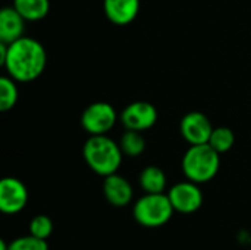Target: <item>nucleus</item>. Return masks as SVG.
<instances>
[{"label":"nucleus","instance_id":"nucleus-17","mask_svg":"<svg viewBox=\"0 0 251 250\" xmlns=\"http://www.w3.org/2000/svg\"><path fill=\"white\" fill-rule=\"evenodd\" d=\"M18 102V88L15 80L10 77L0 78V111H10Z\"/></svg>","mask_w":251,"mask_h":250},{"label":"nucleus","instance_id":"nucleus-10","mask_svg":"<svg viewBox=\"0 0 251 250\" xmlns=\"http://www.w3.org/2000/svg\"><path fill=\"white\" fill-rule=\"evenodd\" d=\"M103 194L112 206L124 208L129 205V202L132 200L134 192H132V186L129 184L126 178L118 174H112V175L104 177Z\"/></svg>","mask_w":251,"mask_h":250},{"label":"nucleus","instance_id":"nucleus-19","mask_svg":"<svg viewBox=\"0 0 251 250\" xmlns=\"http://www.w3.org/2000/svg\"><path fill=\"white\" fill-rule=\"evenodd\" d=\"M9 250H49V245L47 240L28 234L12 240L9 243Z\"/></svg>","mask_w":251,"mask_h":250},{"label":"nucleus","instance_id":"nucleus-5","mask_svg":"<svg viewBox=\"0 0 251 250\" xmlns=\"http://www.w3.org/2000/svg\"><path fill=\"white\" fill-rule=\"evenodd\" d=\"M118 115L115 108L106 102H96L85 108L81 115V125L90 136L107 134L115 124Z\"/></svg>","mask_w":251,"mask_h":250},{"label":"nucleus","instance_id":"nucleus-16","mask_svg":"<svg viewBox=\"0 0 251 250\" xmlns=\"http://www.w3.org/2000/svg\"><path fill=\"white\" fill-rule=\"evenodd\" d=\"M235 143V136L232 133L231 128L228 127H218L213 128L212 136L209 139V144L218 152V153H225L228 150H231V147Z\"/></svg>","mask_w":251,"mask_h":250},{"label":"nucleus","instance_id":"nucleus-1","mask_svg":"<svg viewBox=\"0 0 251 250\" xmlns=\"http://www.w3.org/2000/svg\"><path fill=\"white\" fill-rule=\"evenodd\" d=\"M1 65L15 81L29 83L44 72L47 53L40 41L29 37H21L7 44V55Z\"/></svg>","mask_w":251,"mask_h":250},{"label":"nucleus","instance_id":"nucleus-20","mask_svg":"<svg viewBox=\"0 0 251 250\" xmlns=\"http://www.w3.org/2000/svg\"><path fill=\"white\" fill-rule=\"evenodd\" d=\"M0 250H9V243L4 240H0Z\"/></svg>","mask_w":251,"mask_h":250},{"label":"nucleus","instance_id":"nucleus-12","mask_svg":"<svg viewBox=\"0 0 251 250\" xmlns=\"http://www.w3.org/2000/svg\"><path fill=\"white\" fill-rule=\"evenodd\" d=\"M25 19L21 13L12 7H3L0 10V41L10 44L24 37Z\"/></svg>","mask_w":251,"mask_h":250},{"label":"nucleus","instance_id":"nucleus-4","mask_svg":"<svg viewBox=\"0 0 251 250\" xmlns=\"http://www.w3.org/2000/svg\"><path fill=\"white\" fill-rule=\"evenodd\" d=\"M175 209L165 193H146L132 208L134 220L147 228H157L169 222Z\"/></svg>","mask_w":251,"mask_h":250},{"label":"nucleus","instance_id":"nucleus-6","mask_svg":"<svg viewBox=\"0 0 251 250\" xmlns=\"http://www.w3.org/2000/svg\"><path fill=\"white\" fill-rule=\"evenodd\" d=\"M169 200L179 214H194L203 205V193L197 183L193 181H182L171 187L168 192Z\"/></svg>","mask_w":251,"mask_h":250},{"label":"nucleus","instance_id":"nucleus-14","mask_svg":"<svg viewBox=\"0 0 251 250\" xmlns=\"http://www.w3.org/2000/svg\"><path fill=\"white\" fill-rule=\"evenodd\" d=\"M140 186L144 193H163L166 189V175L159 167H146L140 174Z\"/></svg>","mask_w":251,"mask_h":250},{"label":"nucleus","instance_id":"nucleus-3","mask_svg":"<svg viewBox=\"0 0 251 250\" xmlns=\"http://www.w3.org/2000/svg\"><path fill=\"white\" fill-rule=\"evenodd\" d=\"M219 167L221 153H218L209 143L190 146L182 158L184 175L197 184H203L215 178Z\"/></svg>","mask_w":251,"mask_h":250},{"label":"nucleus","instance_id":"nucleus-7","mask_svg":"<svg viewBox=\"0 0 251 250\" xmlns=\"http://www.w3.org/2000/svg\"><path fill=\"white\" fill-rule=\"evenodd\" d=\"M28 203V190L25 184L13 177L0 181V211L6 215L19 214Z\"/></svg>","mask_w":251,"mask_h":250},{"label":"nucleus","instance_id":"nucleus-13","mask_svg":"<svg viewBox=\"0 0 251 250\" xmlns=\"http://www.w3.org/2000/svg\"><path fill=\"white\" fill-rule=\"evenodd\" d=\"M13 7L25 21H40L47 16L50 9L49 0H13Z\"/></svg>","mask_w":251,"mask_h":250},{"label":"nucleus","instance_id":"nucleus-2","mask_svg":"<svg viewBox=\"0 0 251 250\" xmlns=\"http://www.w3.org/2000/svg\"><path fill=\"white\" fill-rule=\"evenodd\" d=\"M82 156L91 171L101 177H107L118 172L124 153L116 141L106 134H101L91 136L85 141L82 147Z\"/></svg>","mask_w":251,"mask_h":250},{"label":"nucleus","instance_id":"nucleus-11","mask_svg":"<svg viewBox=\"0 0 251 250\" xmlns=\"http://www.w3.org/2000/svg\"><path fill=\"white\" fill-rule=\"evenodd\" d=\"M104 13L115 25L131 24L140 10V0H104Z\"/></svg>","mask_w":251,"mask_h":250},{"label":"nucleus","instance_id":"nucleus-15","mask_svg":"<svg viewBox=\"0 0 251 250\" xmlns=\"http://www.w3.org/2000/svg\"><path fill=\"white\" fill-rule=\"evenodd\" d=\"M119 146H121V150H122L124 155L131 156V158H137V156H140L144 152L146 140H144V137L141 136L140 131L128 130L122 136Z\"/></svg>","mask_w":251,"mask_h":250},{"label":"nucleus","instance_id":"nucleus-9","mask_svg":"<svg viewBox=\"0 0 251 250\" xmlns=\"http://www.w3.org/2000/svg\"><path fill=\"white\" fill-rule=\"evenodd\" d=\"M213 125L201 112H190L181 121V134L190 146L206 144L212 136Z\"/></svg>","mask_w":251,"mask_h":250},{"label":"nucleus","instance_id":"nucleus-18","mask_svg":"<svg viewBox=\"0 0 251 250\" xmlns=\"http://www.w3.org/2000/svg\"><path fill=\"white\" fill-rule=\"evenodd\" d=\"M28 231H29V234H32L38 239L47 240L53 233V222L47 215H35L29 221Z\"/></svg>","mask_w":251,"mask_h":250},{"label":"nucleus","instance_id":"nucleus-8","mask_svg":"<svg viewBox=\"0 0 251 250\" xmlns=\"http://www.w3.org/2000/svg\"><path fill=\"white\" fill-rule=\"evenodd\" d=\"M121 121L126 130L141 133L151 128L156 124L157 111L149 102H134L122 111Z\"/></svg>","mask_w":251,"mask_h":250}]
</instances>
